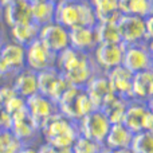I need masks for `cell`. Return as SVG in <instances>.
Masks as SVG:
<instances>
[{"label": "cell", "instance_id": "cell-13", "mask_svg": "<svg viewBox=\"0 0 153 153\" xmlns=\"http://www.w3.org/2000/svg\"><path fill=\"white\" fill-rule=\"evenodd\" d=\"M122 66H125L133 74L153 67L146 42L134 43V45H125Z\"/></svg>", "mask_w": 153, "mask_h": 153}, {"label": "cell", "instance_id": "cell-26", "mask_svg": "<svg viewBox=\"0 0 153 153\" xmlns=\"http://www.w3.org/2000/svg\"><path fill=\"white\" fill-rule=\"evenodd\" d=\"M120 11L126 15H136L141 18L153 13V0H118Z\"/></svg>", "mask_w": 153, "mask_h": 153}, {"label": "cell", "instance_id": "cell-28", "mask_svg": "<svg viewBox=\"0 0 153 153\" xmlns=\"http://www.w3.org/2000/svg\"><path fill=\"white\" fill-rule=\"evenodd\" d=\"M95 35L98 43H120L121 36L117 22H98L95 24Z\"/></svg>", "mask_w": 153, "mask_h": 153}, {"label": "cell", "instance_id": "cell-24", "mask_svg": "<svg viewBox=\"0 0 153 153\" xmlns=\"http://www.w3.org/2000/svg\"><path fill=\"white\" fill-rule=\"evenodd\" d=\"M98 22H117L121 16L118 0H90Z\"/></svg>", "mask_w": 153, "mask_h": 153}, {"label": "cell", "instance_id": "cell-42", "mask_svg": "<svg viewBox=\"0 0 153 153\" xmlns=\"http://www.w3.org/2000/svg\"><path fill=\"white\" fill-rule=\"evenodd\" d=\"M48 1H53V3H55V4H56V3H59L61 0H48Z\"/></svg>", "mask_w": 153, "mask_h": 153}, {"label": "cell", "instance_id": "cell-8", "mask_svg": "<svg viewBox=\"0 0 153 153\" xmlns=\"http://www.w3.org/2000/svg\"><path fill=\"white\" fill-rule=\"evenodd\" d=\"M122 124L129 128L133 133L141 132V130L153 132V113L149 110L146 102L130 100L125 110Z\"/></svg>", "mask_w": 153, "mask_h": 153}, {"label": "cell", "instance_id": "cell-5", "mask_svg": "<svg viewBox=\"0 0 153 153\" xmlns=\"http://www.w3.org/2000/svg\"><path fill=\"white\" fill-rule=\"evenodd\" d=\"M76 124H78L79 136L86 137L94 143L101 144V145H103L109 129L111 126L110 120L106 117V114L101 109L91 110L89 114L82 117Z\"/></svg>", "mask_w": 153, "mask_h": 153}, {"label": "cell", "instance_id": "cell-29", "mask_svg": "<svg viewBox=\"0 0 153 153\" xmlns=\"http://www.w3.org/2000/svg\"><path fill=\"white\" fill-rule=\"evenodd\" d=\"M130 151L133 153H153V132L152 130H141L134 133Z\"/></svg>", "mask_w": 153, "mask_h": 153}, {"label": "cell", "instance_id": "cell-40", "mask_svg": "<svg viewBox=\"0 0 153 153\" xmlns=\"http://www.w3.org/2000/svg\"><path fill=\"white\" fill-rule=\"evenodd\" d=\"M1 12H3V5L0 4V20H1Z\"/></svg>", "mask_w": 153, "mask_h": 153}, {"label": "cell", "instance_id": "cell-20", "mask_svg": "<svg viewBox=\"0 0 153 153\" xmlns=\"http://www.w3.org/2000/svg\"><path fill=\"white\" fill-rule=\"evenodd\" d=\"M11 86L13 87V90L16 91V94L19 97L27 100L31 95L39 93V87H38V73L24 67V69L19 70L12 76Z\"/></svg>", "mask_w": 153, "mask_h": 153}, {"label": "cell", "instance_id": "cell-6", "mask_svg": "<svg viewBox=\"0 0 153 153\" xmlns=\"http://www.w3.org/2000/svg\"><path fill=\"white\" fill-rule=\"evenodd\" d=\"M70 86L71 83L65 78V75L56 67H50L38 73L39 93L51 98L54 102H58Z\"/></svg>", "mask_w": 153, "mask_h": 153}, {"label": "cell", "instance_id": "cell-37", "mask_svg": "<svg viewBox=\"0 0 153 153\" xmlns=\"http://www.w3.org/2000/svg\"><path fill=\"white\" fill-rule=\"evenodd\" d=\"M146 105H148L149 110H151V111H152V113H153V95H152V97H151V98H149V100H148V101H146Z\"/></svg>", "mask_w": 153, "mask_h": 153}, {"label": "cell", "instance_id": "cell-17", "mask_svg": "<svg viewBox=\"0 0 153 153\" xmlns=\"http://www.w3.org/2000/svg\"><path fill=\"white\" fill-rule=\"evenodd\" d=\"M1 20L7 28L16 26V24H24L32 22L31 3L26 0V1L4 4L1 12Z\"/></svg>", "mask_w": 153, "mask_h": 153}, {"label": "cell", "instance_id": "cell-25", "mask_svg": "<svg viewBox=\"0 0 153 153\" xmlns=\"http://www.w3.org/2000/svg\"><path fill=\"white\" fill-rule=\"evenodd\" d=\"M55 3L48 1V0L31 3L32 22L36 23L39 27L54 22L55 20Z\"/></svg>", "mask_w": 153, "mask_h": 153}, {"label": "cell", "instance_id": "cell-11", "mask_svg": "<svg viewBox=\"0 0 153 153\" xmlns=\"http://www.w3.org/2000/svg\"><path fill=\"white\" fill-rule=\"evenodd\" d=\"M117 27H118L120 31L121 42L124 45H134V43L146 42L145 18L121 13V16L117 19Z\"/></svg>", "mask_w": 153, "mask_h": 153}, {"label": "cell", "instance_id": "cell-36", "mask_svg": "<svg viewBox=\"0 0 153 153\" xmlns=\"http://www.w3.org/2000/svg\"><path fill=\"white\" fill-rule=\"evenodd\" d=\"M111 153H133L130 148L128 149H111Z\"/></svg>", "mask_w": 153, "mask_h": 153}, {"label": "cell", "instance_id": "cell-38", "mask_svg": "<svg viewBox=\"0 0 153 153\" xmlns=\"http://www.w3.org/2000/svg\"><path fill=\"white\" fill-rule=\"evenodd\" d=\"M18 1H26V0H4V1H3V5L8 4V3H18Z\"/></svg>", "mask_w": 153, "mask_h": 153}, {"label": "cell", "instance_id": "cell-9", "mask_svg": "<svg viewBox=\"0 0 153 153\" xmlns=\"http://www.w3.org/2000/svg\"><path fill=\"white\" fill-rule=\"evenodd\" d=\"M125 45L120 43H98L91 55L100 71L108 73L109 70L122 65Z\"/></svg>", "mask_w": 153, "mask_h": 153}, {"label": "cell", "instance_id": "cell-41", "mask_svg": "<svg viewBox=\"0 0 153 153\" xmlns=\"http://www.w3.org/2000/svg\"><path fill=\"white\" fill-rule=\"evenodd\" d=\"M30 3H36V1H42V0H28Z\"/></svg>", "mask_w": 153, "mask_h": 153}, {"label": "cell", "instance_id": "cell-2", "mask_svg": "<svg viewBox=\"0 0 153 153\" xmlns=\"http://www.w3.org/2000/svg\"><path fill=\"white\" fill-rule=\"evenodd\" d=\"M55 22L69 30L78 26L94 27L98 23L90 0H61L55 7Z\"/></svg>", "mask_w": 153, "mask_h": 153}, {"label": "cell", "instance_id": "cell-14", "mask_svg": "<svg viewBox=\"0 0 153 153\" xmlns=\"http://www.w3.org/2000/svg\"><path fill=\"white\" fill-rule=\"evenodd\" d=\"M85 90H86L87 95L90 97L95 109H101L108 101H110L114 95H117L105 73L95 74L86 83Z\"/></svg>", "mask_w": 153, "mask_h": 153}, {"label": "cell", "instance_id": "cell-31", "mask_svg": "<svg viewBox=\"0 0 153 153\" xmlns=\"http://www.w3.org/2000/svg\"><path fill=\"white\" fill-rule=\"evenodd\" d=\"M103 148V145L94 141L89 140L86 137H82L79 136L76 138L75 144L71 148V153H100V151Z\"/></svg>", "mask_w": 153, "mask_h": 153}, {"label": "cell", "instance_id": "cell-3", "mask_svg": "<svg viewBox=\"0 0 153 153\" xmlns=\"http://www.w3.org/2000/svg\"><path fill=\"white\" fill-rule=\"evenodd\" d=\"M45 143L55 146L59 151H70L79 137L76 121L56 113L40 130Z\"/></svg>", "mask_w": 153, "mask_h": 153}, {"label": "cell", "instance_id": "cell-18", "mask_svg": "<svg viewBox=\"0 0 153 153\" xmlns=\"http://www.w3.org/2000/svg\"><path fill=\"white\" fill-rule=\"evenodd\" d=\"M105 74L108 76L109 82H110L111 87H113L114 93L117 95L124 97L126 100H132L133 75H134L132 71H129L125 66L120 65V66L109 70Z\"/></svg>", "mask_w": 153, "mask_h": 153}, {"label": "cell", "instance_id": "cell-19", "mask_svg": "<svg viewBox=\"0 0 153 153\" xmlns=\"http://www.w3.org/2000/svg\"><path fill=\"white\" fill-rule=\"evenodd\" d=\"M94 27L78 26L70 28V47L74 48V50L82 51V53H93V50L98 45Z\"/></svg>", "mask_w": 153, "mask_h": 153}, {"label": "cell", "instance_id": "cell-10", "mask_svg": "<svg viewBox=\"0 0 153 153\" xmlns=\"http://www.w3.org/2000/svg\"><path fill=\"white\" fill-rule=\"evenodd\" d=\"M38 39L47 48H50L54 54H58L65 48L70 47L69 28L63 27L55 20L45 26H40Z\"/></svg>", "mask_w": 153, "mask_h": 153}, {"label": "cell", "instance_id": "cell-1", "mask_svg": "<svg viewBox=\"0 0 153 153\" xmlns=\"http://www.w3.org/2000/svg\"><path fill=\"white\" fill-rule=\"evenodd\" d=\"M55 67L74 86L85 87L86 83L100 71L91 53H82L71 47L56 54Z\"/></svg>", "mask_w": 153, "mask_h": 153}, {"label": "cell", "instance_id": "cell-34", "mask_svg": "<svg viewBox=\"0 0 153 153\" xmlns=\"http://www.w3.org/2000/svg\"><path fill=\"white\" fill-rule=\"evenodd\" d=\"M18 153H38V148H34V146H30L26 144V145H23V148Z\"/></svg>", "mask_w": 153, "mask_h": 153}, {"label": "cell", "instance_id": "cell-15", "mask_svg": "<svg viewBox=\"0 0 153 153\" xmlns=\"http://www.w3.org/2000/svg\"><path fill=\"white\" fill-rule=\"evenodd\" d=\"M0 59L13 76L19 70L26 67V46L11 39L4 40L0 46Z\"/></svg>", "mask_w": 153, "mask_h": 153}, {"label": "cell", "instance_id": "cell-43", "mask_svg": "<svg viewBox=\"0 0 153 153\" xmlns=\"http://www.w3.org/2000/svg\"><path fill=\"white\" fill-rule=\"evenodd\" d=\"M3 1H4V0H0V4H1V5H3Z\"/></svg>", "mask_w": 153, "mask_h": 153}, {"label": "cell", "instance_id": "cell-23", "mask_svg": "<svg viewBox=\"0 0 153 153\" xmlns=\"http://www.w3.org/2000/svg\"><path fill=\"white\" fill-rule=\"evenodd\" d=\"M39 28L40 27L34 22L24 24H16V26L8 27V36H10L11 40L19 43V45L27 46L32 40L38 39Z\"/></svg>", "mask_w": 153, "mask_h": 153}, {"label": "cell", "instance_id": "cell-44", "mask_svg": "<svg viewBox=\"0 0 153 153\" xmlns=\"http://www.w3.org/2000/svg\"><path fill=\"white\" fill-rule=\"evenodd\" d=\"M1 43H3V42H1V40H0V46H1Z\"/></svg>", "mask_w": 153, "mask_h": 153}, {"label": "cell", "instance_id": "cell-21", "mask_svg": "<svg viewBox=\"0 0 153 153\" xmlns=\"http://www.w3.org/2000/svg\"><path fill=\"white\" fill-rule=\"evenodd\" d=\"M133 136L134 133L125 126L122 122H117V124H111L109 133L105 138L103 146L109 149H128L130 148Z\"/></svg>", "mask_w": 153, "mask_h": 153}, {"label": "cell", "instance_id": "cell-30", "mask_svg": "<svg viewBox=\"0 0 153 153\" xmlns=\"http://www.w3.org/2000/svg\"><path fill=\"white\" fill-rule=\"evenodd\" d=\"M23 145L11 129H0V153H18Z\"/></svg>", "mask_w": 153, "mask_h": 153}, {"label": "cell", "instance_id": "cell-39", "mask_svg": "<svg viewBox=\"0 0 153 153\" xmlns=\"http://www.w3.org/2000/svg\"><path fill=\"white\" fill-rule=\"evenodd\" d=\"M5 24L3 23V20H0V36H1V27H4ZM1 42H4V40H1Z\"/></svg>", "mask_w": 153, "mask_h": 153}, {"label": "cell", "instance_id": "cell-32", "mask_svg": "<svg viewBox=\"0 0 153 153\" xmlns=\"http://www.w3.org/2000/svg\"><path fill=\"white\" fill-rule=\"evenodd\" d=\"M38 153H71V149H70V151H59V149H56L55 146L45 143L38 148Z\"/></svg>", "mask_w": 153, "mask_h": 153}, {"label": "cell", "instance_id": "cell-22", "mask_svg": "<svg viewBox=\"0 0 153 153\" xmlns=\"http://www.w3.org/2000/svg\"><path fill=\"white\" fill-rule=\"evenodd\" d=\"M153 95V67L133 75L132 100L146 101Z\"/></svg>", "mask_w": 153, "mask_h": 153}, {"label": "cell", "instance_id": "cell-12", "mask_svg": "<svg viewBox=\"0 0 153 153\" xmlns=\"http://www.w3.org/2000/svg\"><path fill=\"white\" fill-rule=\"evenodd\" d=\"M56 54L47 48L39 39L32 40L26 46V67L39 73L42 70L55 67Z\"/></svg>", "mask_w": 153, "mask_h": 153}, {"label": "cell", "instance_id": "cell-27", "mask_svg": "<svg viewBox=\"0 0 153 153\" xmlns=\"http://www.w3.org/2000/svg\"><path fill=\"white\" fill-rule=\"evenodd\" d=\"M129 101L130 100H126V98H124V97L114 95L110 101H108V102L101 108V110L106 114V117L110 120L111 124L122 122V118H124V114L128 108Z\"/></svg>", "mask_w": 153, "mask_h": 153}, {"label": "cell", "instance_id": "cell-4", "mask_svg": "<svg viewBox=\"0 0 153 153\" xmlns=\"http://www.w3.org/2000/svg\"><path fill=\"white\" fill-rule=\"evenodd\" d=\"M56 105L62 116L76 122L95 109L85 87L74 86V85H71L67 89V91L62 95Z\"/></svg>", "mask_w": 153, "mask_h": 153}, {"label": "cell", "instance_id": "cell-35", "mask_svg": "<svg viewBox=\"0 0 153 153\" xmlns=\"http://www.w3.org/2000/svg\"><path fill=\"white\" fill-rule=\"evenodd\" d=\"M146 45H148V50H149V54H151V59H152V63H153V39L148 40Z\"/></svg>", "mask_w": 153, "mask_h": 153}, {"label": "cell", "instance_id": "cell-16", "mask_svg": "<svg viewBox=\"0 0 153 153\" xmlns=\"http://www.w3.org/2000/svg\"><path fill=\"white\" fill-rule=\"evenodd\" d=\"M10 129L24 145H26L27 141L35 138L38 133H40L39 130L35 128L34 122L31 121V117H30L28 110H27V105H26V108H23V109H20V110L11 114Z\"/></svg>", "mask_w": 153, "mask_h": 153}, {"label": "cell", "instance_id": "cell-33", "mask_svg": "<svg viewBox=\"0 0 153 153\" xmlns=\"http://www.w3.org/2000/svg\"><path fill=\"white\" fill-rule=\"evenodd\" d=\"M145 38L146 42L153 39V13L145 18Z\"/></svg>", "mask_w": 153, "mask_h": 153}, {"label": "cell", "instance_id": "cell-7", "mask_svg": "<svg viewBox=\"0 0 153 153\" xmlns=\"http://www.w3.org/2000/svg\"><path fill=\"white\" fill-rule=\"evenodd\" d=\"M26 105L30 117H31V121L34 122L35 128L39 132L56 113H59L56 102H54L51 98L46 97L40 93H36L30 98H27Z\"/></svg>", "mask_w": 153, "mask_h": 153}]
</instances>
